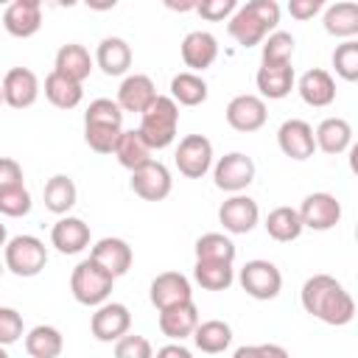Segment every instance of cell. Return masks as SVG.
<instances>
[{
  "label": "cell",
  "mask_w": 358,
  "mask_h": 358,
  "mask_svg": "<svg viewBox=\"0 0 358 358\" xmlns=\"http://www.w3.org/2000/svg\"><path fill=\"white\" fill-rule=\"evenodd\" d=\"M299 302L305 313L313 319L330 324V327H344L355 319V299L352 294L330 274H313L305 280L299 291Z\"/></svg>",
  "instance_id": "obj_1"
},
{
  "label": "cell",
  "mask_w": 358,
  "mask_h": 358,
  "mask_svg": "<svg viewBox=\"0 0 358 358\" xmlns=\"http://www.w3.org/2000/svg\"><path fill=\"white\" fill-rule=\"evenodd\" d=\"M280 14L277 0H246L227 20V31L241 48H255L280 25Z\"/></svg>",
  "instance_id": "obj_2"
},
{
  "label": "cell",
  "mask_w": 358,
  "mask_h": 358,
  "mask_svg": "<svg viewBox=\"0 0 358 358\" xmlns=\"http://www.w3.org/2000/svg\"><path fill=\"white\" fill-rule=\"evenodd\" d=\"M140 134L151 151H162L176 140L179 131V103L171 95H154V101L140 112Z\"/></svg>",
  "instance_id": "obj_3"
},
{
  "label": "cell",
  "mask_w": 358,
  "mask_h": 358,
  "mask_svg": "<svg viewBox=\"0 0 358 358\" xmlns=\"http://www.w3.org/2000/svg\"><path fill=\"white\" fill-rule=\"evenodd\" d=\"M112 288H115V277L101 263H95L92 257H84L70 274V291H73V299L78 305L95 308V305L109 299Z\"/></svg>",
  "instance_id": "obj_4"
},
{
  "label": "cell",
  "mask_w": 358,
  "mask_h": 358,
  "mask_svg": "<svg viewBox=\"0 0 358 358\" xmlns=\"http://www.w3.org/2000/svg\"><path fill=\"white\" fill-rule=\"evenodd\" d=\"M3 263L14 277H36L48 263V246L36 235H14L3 246Z\"/></svg>",
  "instance_id": "obj_5"
},
{
  "label": "cell",
  "mask_w": 358,
  "mask_h": 358,
  "mask_svg": "<svg viewBox=\"0 0 358 358\" xmlns=\"http://www.w3.org/2000/svg\"><path fill=\"white\" fill-rule=\"evenodd\" d=\"M238 282L252 299H260V302L277 299L280 291H282L280 268L271 260H260V257L257 260H246V266L238 271Z\"/></svg>",
  "instance_id": "obj_6"
},
{
  "label": "cell",
  "mask_w": 358,
  "mask_h": 358,
  "mask_svg": "<svg viewBox=\"0 0 358 358\" xmlns=\"http://www.w3.org/2000/svg\"><path fill=\"white\" fill-rule=\"evenodd\" d=\"M255 159L243 151H229L213 165V182L224 193H243L255 182Z\"/></svg>",
  "instance_id": "obj_7"
},
{
  "label": "cell",
  "mask_w": 358,
  "mask_h": 358,
  "mask_svg": "<svg viewBox=\"0 0 358 358\" xmlns=\"http://www.w3.org/2000/svg\"><path fill=\"white\" fill-rule=\"evenodd\" d=\"M296 213H299L305 229L327 232V229H333L341 221V201L333 193L316 190V193H308L302 199V204L296 207Z\"/></svg>",
  "instance_id": "obj_8"
},
{
  "label": "cell",
  "mask_w": 358,
  "mask_h": 358,
  "mask_svg": "<svg viewBox=\"0 0 358 358\" xmlns=\"http://www.w3.org/2000/svg\"><path fill=\"white\" fill-rule=\"evenodd\" d=\"M173 162L182 176L187 179H201L213 168V143L204 134H187L179 140Z\"/></svg>",
  "instance_id": "obj_9"
},
{
  "label": "cell",
  "mask_w": 358,
  "mask_h": 358,
  "mask_svg": "<svg viewBox=\"0 0 358 358\" xmlns=\"http://www.w3.org/2000/svg\"><path fill=\"white\" fill-rule=\"evenodd\" d=\"M257 221H260V207L252 196L229 193V199H224L218 207V224L229 235H246L257 227Z\"/></svg>",
  "instance_id": "obj_10"
},
{
  "label": "cell",
  "mask_w": 358,
  "mask_h": 358,
  "mask_svg": "<svg viewBox=\"0 0 358 358\" xmlns=\"http://www.w3.org/2000/svg\"><path fill=\"white\" fill-rule=\"evenodd\" d=\"M129 185H131L134 196H140L143 201H162V199L171 196L173 179H171V171L159 159H148V162H143L140 168L131 171Z\"/></svg>",
  "instance_id": "obj_11"
},
{
  "label": "cell",
  "mask_w": 358,
  "mask_h": 358,
  "mask_svg": "<svg viewBox=\"0 0 358 358\" xmlns=\"http://www.w3.org/2000/svg\"><path fill=\"white\" fill-rule=\"evenodd\" d=\"M131 327V313L123 302H101L95 305V313L90 316V333L103 341V344H112L117 341L123 333H129Z\"/></svg>",
  "instance_id": "obj_12"
},
{
  "label": "cell",
  "mask_w": 358,
  "mask_h": 358,
  "mask_svg": "<svg viewBox=\"0 0 358 358\" xmlns=\"http://www.w3.org/2000/svg\"><path fill=\"white\" fill-rule=\"evenodd\" d=\"M227 123L235 129V131H257L266 126V117H268V109H266V98L260 95H252V92H243V95H235L229 103H227V112H224Z\"/></svg>",
  "instance_id": "obj_13"
},
{
  "label": "cell",
  "mask_w": 358,
  "mask_h": 358,
  "mask_svg": "<svg viewBox=\"0 0 358 358\" xmlns=\"http://www.w3.org/2000/svg\"><path fill=\"white\" fill-rule=\"evenodd\" d=\"M0 87H3V103H8L11 109H28V106H34L36 98H39V92H42L36 73L28 70V67H11L3 76Z\"/></svg>",
  "instance_id": "obj_14"
},
{
  "label": "cell",
  "mask_w": 358,
  "mask_h": 358,
  "mask_svg": "<svg viewBox=\"0 0 358 358\" xmlns=\"http://www.w3.org/2000/svg\"><path fill=\"white\" fill-rule=\"evenodd\" d=\"M277 145L285 157L302 162L308 157H313L316 151V140H313V126L302 117H288L280 129H277Z\"/></svg>",
  "instance_id": "obj_15"
},
{
  "label": "cell",
  "mask_w": 358,
  "mask_h": 358,
  "mask_svg": "<svg viewBox=\"0 0 358 358\" xmlns=\"http://www.w3.org/2000/svg\"><path fill=\"white\" fill-rule=\"evenodd\" d=\"M159 333L171 341H185L190 338V333L196 330L199 324V308L193 299H185V302H176V305H168L159 310Z\"/></svg>",
  "instance_id": "obj_16"
},
{
  "label": "cell",
  "mask_w": 358,
  "mask_h": 358,
  "mask_svg": "<svg viewBox=\"0 0 358 358\" xmlns=\"http://www.w3.org/2000/svg\"><path fill=\"white\" fill-rule=\"evenodd\" d=\"M90 257H92L95 263H101V266H103V268L117 280V277H123V274L131 268L134 252H131V246H129L123 238L106 235V238H101V241H95V243H92Z\"/></svg>",
  "instance_id": "obj_17"
},
{
  "label": "cell",
  "mask_w": 358,
  "mask_h": 358,
  "mask_svg": "<svg viewBox=\"0 0 358 358\" xmlns=\"http://www.w3.org/2000/svg\"><path fill=\"white\" fill-rule=\"evenodd\" d=\"M294 87H296L299 98H302L308 106H313V109H324V106H330V103L336 101V81H333V76H330L327 70H322V67L305 70Z\"/></svg>",
  "instance_id": "obj_18"
},
{
  "label": "cell",
  "mask_w": 358,
  "mask_h": 358,
  "mask_svg": "<svg viewBox=\"0 0 358 358\" xmlns=\"http://www.w3.org/2000/svg\"><path fill=\"white\" fill-rule=\"evenodd\" d=\"M148 299L157 310L168 308V305H176V302H185V299H193V288H190V280L179 271H162L151 280V288H148Z\"/></svg>",
  "instance_id": "obj_19"
},
{
  "label": "cell",
  "mask_w": 358,
  "mask_h": 358,
  "mask_svg": "<svg viewBox=\"0 0 358 358\" xmlns=\"http://www.w3.org/2000/svg\"><path fill=\"white\" fill-rule=\"evenodd\" d=\"M179 50H182L185 67H190L193 73H201V70L213 67V62L218 59V39L210 31H190L182 39Z\"/></svg>",
  "instance_id": "obj_20"
},
{
  "label": "cell",
  "mask_w": 358,
  "mask_h": 358,
  "mask_svg": "<svg viewBox=\"0 0 358 358\" xmlns=\"http://www.w3.org/2000/svg\"><path fill=\"white\" fill-rule=\"evenodd\" d=\"M50 243L62 255H78L90 246V227L76 215H59V221L50 229Z\"/></svg>",
  "instance_id": "obj_21"
},
{
  "label": "cell",
  "mask_w": 358,
  "mask_h": 358,
  "mask_svg": "<svg viewBox=\"0 0 358 358\" xmlns=\"http://www.w3.org/2000/svg\"><path fill=\"white\" fill-rule=\"evenodd\" d=\"M157 95V87L151 81V76L145 73H126V78L117 87V106L123 112H143Z\"/></svg>",
  "instance_id": "obj_22"
},
{
  "label": "cell",
  "mask_w": 358,
  "mask_h": 358,
  "mask_svg": "<svg viewBox=\"0 0 358 358\" xmlns=\"http://www.w3.org/2000/svg\"><path fill=\"white\" fill-rule=\"evenodd\" d=\"M255 84L260 90V98L282 101L285 95H291V90L296 84V76H294L291 62L288 64H260V70L255 76Z\"/></svg>",
  "instance_id": "obj_23"
},
{
  "label": "cell",
  "mask_w": 358,
  "mask_h": 358,
  "mask_svg": "<svg viewBox=\"0 0 358 358\" xmlns=\"http://www.w3.org/2000/svg\"><path fill=\"white\" fill-rule=\"evenodd\" d=\"M3 28L17 36V39H28L42 28V6H31L22 0H11L3 11Z\"/></svg>",
  "instance_id": "obj_24"
},
{
  "label": "cell",
  "mask_w": 358,
  "mask_h": 358,
  "mask_svg": "<svg viewBox=\"0 0 358 358\" xmlns=\"http://www.w3.org/2000/svg\"><path fill=\"white\" fill-rule=\"evenodd\" d=\"M95 67V59L90 56V50L78 42H67L56 50V59H53V70L67 76V78H76V81H87L90 73Z\"/></svg>",
  "instance_id": "obj_25"
},
{
  "label": "cell",
  "mask_w": 358,
  "mask_h": 358,
  "mask_svg": "<svg viewBox=\"0 0 358 358\" xmlns=\"http://www.w3.org/2000/svg\"><path fill=\"white\" fill-rule=\"evenodd\" d=\"M95 64L106 76H126L131 67V48L120 36H103L95 48Z\"/></svg>",
  "instance_id": "obj_26"
},
{
  "label": "cell",
  "mask_w": 358,
  "mask_h": 358,
  "mask_svg": "<svg viewBox=\"0 0 358 358\" xmlns=\"http://www.w3.org/2000/svg\"><path fill=\"white\" fill-rule=\"evenodd\" d=\"M313 140H316L319 151H324L330 157H338V154H344L352 145V126L344 117H324L316 126Z\"/></svg>",
  "instance_id": "obj_27"
},
{
  "label": "cell",
  "mask_w": 358,
  "mask_h": 358,
  "mask_svg": "<svg viewBox=\"0 0 358 358\" xmlns=\"http://www.w3.org/2000/svg\"><path fill=\"white\" fill-rule=\"evenodd\" d=\"M322 25L336 39H355L358 34V3L355 0H338L324 8Z\"/></svg>",
  "instance_id": "obj_28"
},
{
  "label": "cell",
  "mask_w": 358,
  "mask_h": 358,
  "mask_svg": "<svg viewBox=\"0 0 358 358\" xmlns=\"http://www.w3.org/2000/svg\"><path fill=\"white\" fill-rule=\"evenodd\" d=\"M112 154L117 157V162H120L126 171H134V168H140L143 162H148L154 151H151V145L145 143V137L140 134V129H123V131L117 134V143H115Z\"/></svg>",
  "instance_id": "obj_29"
},
{
  "label": "cell",
  "mask_w": 358,
  "mask_h": 358,
  "mask_svg": "<svg viewBox=\"0 0 358 358\" xmlns=\"http://www.w3.org/2000/svg\"><path fill=\"white\" fill-rule=\"evenodd\" d=\"M76 199H78V187L76 182L67 176V173H56L45 182L42 187V201H45V210H50L53 215H64L76 207Z\"/></svg>",
  "instance_id": "obj_30"
},
{
  "label": "cell",
  "mask_w": 358,
  "mask_h": 358,
  "mask_svg": "<svg viewBox=\"0 0 358 358\" xmlns=\"http://www.w3.org/2000/svg\"><path fill=\"white\" fill-rule=\"evenodd\" d=\"M190 336H193L196 350L207 352V355H218V352L229 350V344H232V327L221 319H207V322L199 319V324Z\"/></svg>",
  "instance_id": "obj_31"
},
{
  "label": "cell",
  "mask_w": 358,
  "mask_h": 358,
  "mask_svg": "<svg viewBox=\"0 0 358 358\" xmlns=\"http://www.w3.org/2000/svg\"><path fill=\"white\" fill-rule=\"evenodd\" d=\"M45 98L56 106V109H76L78 103H81V98H84V87H81V81H76V78H67V76H62V73H56V70H50L48 76H45Z\"/></svg>",
  "instance_id": "obj_32"
},
{
  "label": "cell",
  "mask_w": 358,
  "mask_h": 358,
  "mask_svg": "<svg viewBox=\"0 0 358 358\" xmlns=\"http://www.w3.org/2000/svg\"><path fill=\"white\" fill-rule=\"evenodd\" d=\"M266 232H268V238H274L277 243H291V241H296L299 235H302V218H299V213H296V207H274L268 215H266Z\"/></svg>",
  "instance_id": "obj_33"
},
{
  "label": "cell",
  "mask_w": 358,
  "mask_h": 358,
  "mask_svg": "<svg viewBox=\"0 0 358 358\" xmlns=\"http://www.w3.org/2000/svg\"><path fill=\"white\" fill-rule=\"evenodd\" d=\"M64 350V338L53 324H36L25 333V352L31 358H56Z\"/></svg>",
  "instance_id": "obj_34"
},
{
  "label": "cell",
  "mask_w": 358,
  "mask_h": 358,
  "mask_svg": "<svg viewBox=\"0 0 358 358\" xmlns=\"http://www.w3.org/2000/svg\"><path fill=\"white\" fill-rule=\"evenodd\" d=\"M210 95L207 90V81L193 73V70H185V73H176L171 78V98L179 103V106H199L204 103Z\"/></svg>",
  "instance_id": "obj_35"
},
{
  "label": "cell",
  "mask_w": 358,
  "mask_h": 358,
  "mask_svg": "<svg viewBox=\"0 0 358 358\" xmlns=\"http://www.w3.org/2000/svg\"><path fill=\"white\" fill-rule=\"evenodd\" d=\"M193 280L204 291H227L235 282V268L227 260H196Z\"/></svg>",
  "instance_id": "obj_36"
},
{
  "label": "cell",
  "mask_w": 358,
  "mask_h": 358,
  "mask_svg": "<svg viewBox=\"0 0 358 358\" xmlns=\"http://www.w3.org/2000/svg\"><path fill=\"white\" fill-rule=\"evenodd\" d=\"M196 260H227V263H235V243L229 235L224 232H204L199 241H196Z\"/></svg>",
  "instance_id": "obj_37"
},
{
  "label": "cell",
  "mask_w": 358,
  "mask_h": 358,
  "mask_svg": "<svg viewBox=\"0 0 358 358\" xmlns=\"http://www.w3.org/2000/svg\"><path fill=\"white\" fill-rule=\"evenodd\" d=\"M294 36L288 31L274 28L263 42H260V64H288L294 56Z\"/></svg>",
  "instance_id": "obj_38"
},
{
  "label": "cell",
  "mask_w": 358,
  "mask_h": 358,
  "mask_svg": "<svg viewBox=\"0 0 358 358\" xmlns=\"http://www.w3.org/2000/svg\"><path fill=\"white\" fill-rule=\"evenodd\" d=\"M333 70L344 81H358V42L355 39H344L341 45H336V50H333Z\"/></svg>",
  "instance_id": "obj_39"
},
{
  "label": "cell",
  "mask_w": 358,
  "mask_h": 358,
  "mask_svg": "<svg viewBox=\"0 0 358 358\" xmlns=\"http://www.w3.org/2000/svg\"><path fill=\"white\" fill-rule=\"evenodd\" d=\"M84 123H98V126H123V109L112 98H95L90 101L84 112Z\"/></svg>",
  "instance_id": "obj_40"
},
{
  "label": "cell",
  "mask_w": 358,
  "mask_h": 358,
  "mask_svg": "<svg viewBox=\"0 0 358 358\" xmlns=\"http://www.w3.org/2000/svg\"><path fill=\"white\" fill-rule=\"evenodd\" d=\"M123 131V126H98V123H84V143L95 151V154H112L117 134Z\"/></svg>",
  "instance_id": "obj_41"
},
{
  "label": "cell",
  "mask_w": 358,
  "mask_h": 358,
  "mask_svg": "<svg viewBox=\"0 0 358 358\" xmlns=\"http://www.w3.org/2000/svg\"><path fill=\"white\" fill-rule=\"evenodd\" d=\"M31 193L25 185H17V187H6L0 190V213L8 215V218H22L31 213Z\"/></svg>",
  "instance_id": "obj_42"
},
{
  "label": "cell",
  "mask_w": 358,
  "mask_h": 358,
  "mask_svg": "<svg viewBox=\"0 0 358 358\" xmlns=\"http://www.w3.org/2000/svg\"><path fill=\"white\" fill-rule=\"evenodd\" d=\"M22 333H25L22 313L14 310V308L0 305V344H3V347H11L14 341L22 338Z\"/></svg>",
  "instance_id": "obj_43"
},
{
  "label": "cell",
  "mask_w": 358,
  "mask_h": 358,
  "mask_svg": "<svg viewBox=\"0 0 358 358\" xmlns=\"http://www.w3.org/2000/svg\"><path fill=\"white\" fill-rule=\"evenodd\" d=\"M115 355L117 358H151L154 355V347L145 336H129L123 333L117 341H115Z\"/></svg>",
  "instance_id": "obj_44"
},
{
  "label": "cell",
  "mask_w": 358,
  "mask_h": 358,
  "mask_svg": "<svg viewBox=\"0 0 358 358\" xmlns=\"http://www.w3.org/2000/svg\"><path fill=\"white\" fill-rule=\"evenodd\" d=\"M235 8H238V0H196V14L207 22L229 20Z\"/></svg>",
  "instance_id": "obj_45"
},
{
  "label": "cell",
  "mask_w": 358,
  "mask_h": 358,
  "mask_svg": "<svg viewBox=\"0 0 358 358\" xmlns=\"http://www.w3.org/2000/svg\"><path fill=\"white\" fill-rule=\"evenodd\" d=\"M22 179H25V176H22V165H20L14 157H0V190L25 185Z\"/></svg>",
  "instance_id": "obj_46"
},
{
  "label": "cell",
  "mask_w": 358,
  "mask_h": 358,
  "mask_svg": "<svg viewBox=\"0 0 358 358\" xmlns=\"http://www.w3.org/2000/svg\"><path fill=\"white\" fill-rule=\"evenodd\" d=\"M327 0H288V14L294 20H310L324 8Z\"/></svg>",
  "instance_id": "obj_47"
},
{
  "label": "cell",
  "mask_w": 358,
  "mask_h": 358,
  "mask_svg": "<svg viewBox=\"0 0 358 358\" xmlns=\"http://www.w3.org/2000/svg\"><path fill=\"white\" fill-rule=\"evenodd\" d=\"M252 355H277V358H285V347H277V344H257V347H238L235 350V358H252Z\"/></svg>",
  "instance_id": "obj_48"
},
{
  "label": "cell",
  "mask_w": 358,
  "mask_h": 358,
  "mask_svg": "<svg viewBox=\"0 0 358 358\" xmlns=\"http://www.w3.org/2000/svg\"><path fill=\"white\" fill-rule=\"evenodd\" d=\"M159 358H168V355H176V358H190V350L182 344V341H173V344H165L157 350Z\"/></svg>",
  "instance_id": "obj_49"
},
{
  "label": "cell",
  "mask_w": 358,
  "mask_h": 358,
  "mask_svg": "<svg viewBox=\"0 0 358 358\" xmlns=\"http://www.w3.org/2000/svg\"><path fill=\"white\" fill-rule=\"evenodd\" d=\"M165 8L176 11V14H187V11H196V0H162Z\"/></svg>",
  "instance_id": "obj_50"
},
{
  "label": "cell",
  "mask_w": 358,
  "mask_h": 358,
  "mask_svg": "<svg viewBox=\"0 0 358 358\" xmlns=\"http://www.w3.org/2000/svg\"><path fill=\"white\" fill-rule=\"evenodd\" d=\"M87 8H92V11H109V8H115L117 6V0H81Z\"/></svg>",
  "instance_id": "obj_51"
},
{
  "label": "cell",
  "mask_w": 358,
  "mask_h": 358,
  "mask_svg": "<svg viewBox=\"0 0 358 358\" xmlns=\"http://www.w3.org/2000/svg\"><path fill=\"white\" fill-rule=\"evenodd\" d=\"M48 3H53V6H62V8H70V6H76L78 0H48Z\"/></svg>",
  "instance_id": "obj_52"
},
{
  "label": "cell",
  "mask_w": 358,
  "mask_h": 358,
  "mask_svg": "<svg viewBox=\"0 0 358 358\" xmlns=\"http://www.w3.org/2000/svg\"><path fill=\"white\" fill-rule=\"evenodd\" d=\"M6 241H8V232H6V224H0V249L6 246Z\"/></svg>",
  "instance_id": "obj_53"
},
{
  "label": "cell",
  "mask_w": 358,
  "mask_h": 358,
  "mask_svg": "<svg viewBox=\"0 0 358 358\" xmlns=\"http://www.w3.org/2000/svg\"><path fill=\"white\" fill-rule=\"evenodd\" d=\"M22 3H31V6H42L45 0H22Z\"/></svg>",
  "instance_id": "obj_54"
},
{
  "label": "cell",
  "mask_w": 358,
  "mask_h": 358,
  "mask_svg": "<svg viewBox=\"0 0 358 358\" xmlns=\"http://www.w3.org/2000/svg\"><path fill=\"white\" fill-rule=\"evenodd\" d=\"M3 271H6V263H3V260H0V277H3Z\"/></svg>",
  "instance_id": "obj_55"
},
{
  "label": "cell",
  "mask_w": 358,
  "mask_h": 358,
  "mask_svg": "<svg viewBox=\"0 0 358 358\" xmlns=\"http://www.w3.org/2000/svg\"><path fill=\"white\" fill-rule=\"evenodd\" d=\"M8 3H11V0H0V6H8Z\"/></svg>",
  "instance_id": "obj_56"
},
{
  "label": "cell",
  "mask_w": 358,
  "mask_h": 358,
  "mask_svg": "<svg viewBox=\"0 0 358 358\" xmlns=\"http://www.w3.org/2000/svg\"><path fill=\"white\" fill-rule=\"evenodd\" d=\"M0 106H3V87H0Z\"/></svg>",
  "instance_id": "obj_57"
}]
</instances>
